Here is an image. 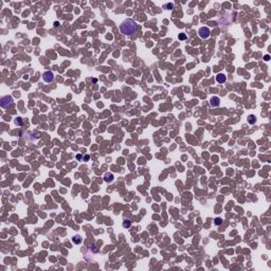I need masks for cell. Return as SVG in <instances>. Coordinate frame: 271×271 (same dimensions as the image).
<instances>
[{
	"mask_svg": "<svg viewBox=\"0 0 271 271\" xmlns=\"http://www.w3.org/2000/svg\"><path fill=\"white\" fill-rule=\"evenodd\" d=\"M1 107L3 108H8V107H11L13 105V98L11 95H5V97H2L1 98Z\"/></svg>",
	"mask_w": 271,
	"mask_h": 271,
	"instance_id": "7a4b0ae2",
	"label": "cell"
},
{
	"mask_svg": "<svg viewBox=\"0 0 271 271\" xmlns=\"http://www.w3.org/2000/svg\"><path fill=\"white\" fill-rule=\"evenodd\" d=\"M22 121H21V118H17V120H15V124H18V125H21Z\"/></svg>",
	"mask_w": 271,
	"mask_h": 271,
	"instance_id": "4fadbf2b",
	"label": "cell"
},
{
	"mask_svg": "<svg viewBox=\"0 0 271 271\" xmlns=\"http://www.w3.org/2000/svg\"><path fill=\"white\" fill-rule=\"evenodd\" d=\"M269 59H270V56H269V55H266V56H265V60H269Z\"/></svg>",
	"mask_w": 271,
	"mask_h": 271,
	"instance_id": "5bb4252c",
	"label": "cell"
},
{
	"mask_svg": "<svg viewBox=\"0 0 271 271\" xmlns=\"http://www.w3.org/2000/svg\"><path fill=\"white\" fill-rule=\"evenodd\" d=\"M248 122H249V124H251V125H254V124L256 123L255 116H253V114H249V116H248Z\"/></svg>",
	"mask_w": 271,
	"mask_h": 271,
	"instance_id": "ba28073f",
	"label": "cell"
},
{
	"mask_svg": "<svg viewBox=\"0 0 271 271\" xmlns=\"http://www.w3.org/2000/svg\"><path fill=\"white\" fill-rule=\"evenodd\" d=\"M130 225H131V222H130V220H124L123 221V227L124 228H129L130 227Z\"/></svg>",
	"mask_w": 271,
	"mask_h": 271,
	"instance_id": "30bf717a",
	"label": "cell"
},
{
	"mask_svg": "<svg viewBox=\"0 0 271 271\" xmlns=\"http://www.w3.org/2000/svg\"><path fill=\"white\" fill-rule=\"evenodd\" d=\"M198 34L199 36L202 38V39H206V38H208L210 36V34H211V32H210V29L206 28V27H202L199 29L198 31Z\"/></svg>",
	"mask_w": 271,
	"mask_h": 271,
	"instance_id": "3957f363",
	"label": "cell"
},
{
	"mask_svg": "<svg viewBox=\"0 0 271 271\" xmlns=\"http://www.w3.org/2000/svg\"><path fill=\"white\" fill-rule=\"evenodd\" d=\"M226 79H227V77H226V75L222 74V73H218V74L216 75V81H217V83L222 84V83L226 82Z\"/></svg>",
	"mask_w": 271,
	"mask_h": 271,
	"instance_id": "8992f818",
	"label": "cell"
},
{
	"mask_svg": "<svg viewBox=\"0 0 271 271\" xmlns=\"http://www.w3.org/2000/svg\"><path fill=\"white\" fill-rule=\"evenodd\" d=\"M120 31L123 35H128V36L129 35H132V34H135L137 31V23L132 19L127 18L121 22Z\"/></svg>",
	"mask_w": 271,
	"mask_h": 271,
	"instance_id": "6da1fadb",
	"label": "cell"
},
{
	"mask_svg": "<svg viewBox=\"0 0 271 271\" xmlns=\"http://www.w3.org/2000/svg\"><path fill=\"white\" fill-rule=\"evenodd\" d=\"M219 103H220V100H219L218 97H213L211 100H210V104H211L213 107L219 106Z\"/></svg>",
	"mask_w": 271,
	"mask_h": 271,
	"instance_id": "5b68a950",
	"label": "cell"
},
{
	"mask_svg": "<svg viewBox=\"0 0 271 271\" xmlns=\"http://www.w3.org/2000/svg\"><path fill=\"white\" fill-rule=\"evenodd\" d=\"M43 81L44 82H47V83H51V82H53L54 81V74L51 71H46L43 74Z\"/></svg>",
	"mask_w": 271,
	"mask_h": 271,
	"instance_id": "277c9868",
	"label": "cell"
},
{
	"mask_svg": "<svg viewBox=\"0 0 271 271\" xmlns=\"http://www.w3.org/2000/svg\"><path fill=\"white\" fill-rule=\"evenodd\" d=\"M214 222H215L216 226H220V225L222 224V219H221V218H216Z\"/></svg>",
	"mask_w": 271,
	"mask_h": 271,
	"instance_id": "8fae6325",
	"label": "cell"
},
{
	"mask_svg": "<svg viewBox=\"0 0 271 271\" xmlns=\"http://www.w3.org/2000/svg\"><path fill=\"white\" fill-rule=\"evenodd\" d=\"M72 241L74 244H81L82 243V237L79 236V235H77V236H74L72 238Z\"/></svg>",
	"mask_w": 271,
	"mask_h": 271,
	"instance_id": "9c48e42d",
	"label": "cell"
},
{
	"mask_svg": "<svg viewBox=\"0 0 271 271\" xmlns=\"http://www.w3.org/2000/svg\"><path fill=\"white\" fill-rule=\"evenodd\" d=\"M179 39H181V40H184V39H186V35L184 34V33H181V34H179Z\"/></svg>",
	"mask_w": 271,
	"mask_h": 271,
	"instance_id": "7c38bea8",
	"label": "cell"
},
{
	"mask_svg": "<svg viewBox=\"0 0 271 271\" xmlns=\"http://www.w3.org/2000/svg\"><path fill=\"white\" fill-rule=\"evenodd\" d=\"M104 180L106 181V182H111V181L113 180V175L111 173H106L104 176Z\"/></svg>",
	"mask_w": 271,
	"mask_h": 271,
	"instance_id": "52a82bcc",
	"label": "cell"
}]
</instances>
